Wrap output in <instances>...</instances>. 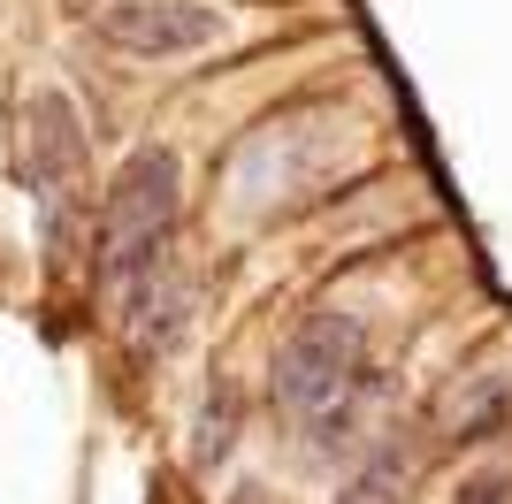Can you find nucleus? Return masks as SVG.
<instances>
[{
    "instance_id": "9d476101",
    "label": "nucleus",
    "mask_w": 512,
    "mask_h": 504,
    "mask_svg": "<svg viewBox=\"0 0 512 504\" xmlns=\"http://www.w3.org/2000/svg\"><path fill=\"white\" fill-rule=\"evenodd\" d=\"M230 504H268V489H260V482H237V489H230Z\"/></svg>"
},
{
    "instance_id": "1a4fd4ad",
    "label": "nucleus",
    "mask_w": 512,
    "mask_h": 504,
    "mask_svg": "<svg viewBox=\"0 0 512 504\" xmlns=\"http://www.w3.org/2000/svg\"><path fill=\"white\" fill-rule=\"evenodd\" d=\"M459 504H512V474H482V482H467Z\"/></svg>"
},
{
    "instance_id": "7ed1b4c3",
    "label": "nucleus",
    "mask_w": 512,
    "mask_h": 504,
    "mask_svg": "<svg viewBox=\"0 0 512 504\" xmlns=\"http://www.w3.org/2000/svg\"><path fill=\"white\" fill-rule=\"evenodd\" d=\"M367 375V329L360 314H344V306H321V314H306L299 329L283 336L276 367H268V398H276L283 420H321L337 398H352Z\"/></svg>"
},
{
    "instance_id": "20e7f679",
    "label": "nucleus",
    "mask_w": 512,
    "mask_h": 504,
    "mask_svg": "<svg viewBox=\"0 0 512 504\" xmlns=\"http://www.w3.org/2000/svg\"><path fill=\"white\" fill-rule=\"evenodd\" d=\"M85 31L123 62H192L222 39V8H207V0H100Z\"/></svg>"
},
{
    "instance_id": "0eeeda50",
    "label": "nucleus",
    "mask_w": 512,
    "mask_h": 504,
    "mask_svg": "<svg viewBox=\"0 0 512 504\" xmlns=\"http://www.w3.org/2000/svg\"><path fill=\"white\" fill-rule=\"evenodd\" d=\"M337 504H406V451H375V459L344 482Z\"/></svg>"
},
{
    "instance_id": "39448f33",
    "label": "nucleus",
    "mask_w": 512,
    "mask_h": 504,
    "mask_svg": "<svg viewBox=\"0 0 512 504\" xmlns=\"http://www.w3.org/2000/svg\"><path fill=\"white\" fill-rule=\"evenodd\" d=\"M115 329H123L130 359H169L176 344H184V329H192V283L176 268H161L146 291L130 298V314L115 321Z\"/></svg>"
},
{
    "instance_id": "f03ea898",
    "label": "nucleus",
    "mask_w": 512,
    "mask_h": 504,
    "mask_svg": "<svg viewBox=\"0 0 512 504\" xmlns=\"http://www.w3.org/2000/svg\"><path fill=\"white\" fill-rule=\"evenodd\" d=\"M85 176H92V138L77 123V100L69 92H31L23 100V191L39 199L46 222V260L62 268L69 245L85 237Z\"/></svg>"
},
{
    "instance_id": "6e6552de",
    "label": "nucleus",
    "mask_w": 512,
    "mask_h": 504,
    "mask_svg": "<svg viewBox=\"0 0 512 504\" xmlns=\"http://www.w3.org/2000/svg\"><path fill=\"white\" fill-rule=\"evenodd\" d=\"M237 443V390L222 382L207 398V413H199V436H192V466H222V451Z\"/></svg>"
},
{
    "instance_id": "f257e3e1",
    "label": "nucleus",
    "mask_w": 512,
    "mask_h": 504,
    "mask_svg": "<svg viewBox=\"0 0 512 504\" xmlns=\"http://www.w3.org/2000/svg\"><path fill=\"white\" fill-rule=\"evenodd\" d=\"M176 214H184V161L169 146H138L107 176L92 214V306L107 321H123L130 298L169 268Z\"/></svg>"
},
{
    "instance_id": "423d86ee",
    "label": "nucleus",
    "mask_w": 512,
    "mask_h": 504,
    "mask_svg": "<svg viewBox=\"0 0 512 504\" xmlns=\"http://www.w3.org/2000/svg\"><path fill=\"white\" fill-rule=\"evenodd\" d=\"M444 436L451 443H497L512 436V375H467L444 398Z\"/></svg>"
}]
</instances>
